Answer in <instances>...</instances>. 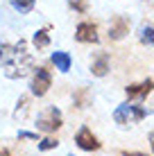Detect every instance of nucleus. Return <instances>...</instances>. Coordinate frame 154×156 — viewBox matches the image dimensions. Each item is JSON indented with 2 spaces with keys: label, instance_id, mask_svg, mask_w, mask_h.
Segmentation results:
<instances>
[{
  "label": "nucleus",
  "instance_id": "19",
  "mask_svg": "<svg viewBox=\"0 0 154 156\" xmlns=\"http://www.w3.org/2000/svg\"><path fill=\"white\" fill-rule=\"evenodd\" d=\"M9 50H12V45H7V43H2V41H0V61H5V59H7Z\"/></svg>",
  "mask_w": 154,
  "mask_h": 156
},
{
  "label": "nucleus",
  "instance_id": "1",
  "mask_svg": "<svg viewBox=\"0 0 154 156\" xmlns=\"http://www.w3.org/2000/svg\"><path fill=\"white\" fill-rule=\"evenodd\" d=\"M32 68H34V57L27 52V43L20 39L18 43L12 45L7 59H5V75L9 79H23L27 77Z\"/></svg>",
  "mask_w": 154,
  "mask_h": 156
},
{
  "label": "nucleus",
  "instance_id": "6",
  "mask_svg": "<svg viewBox=\"0 0 154 156\" xmlns=\"http://www.w3.org/2000/svg\"><path fill=\"white\" fill-rule=\"evenodd\" d=\"M129 27H131V23H129L127 16H113L111 23H109V39L111 41H123L129 34Z\"/></svg>",
  "mask_w": 154,
  "mask_h": 156
},
{
  "label": "nucleus",
  "instance_id": "17",
  "mask_svg": "<svg viewBox=\"0 0 154 156\" xmlns=\"http://www.w3.org/2000/svg\"><path fill=\"white\" fill-rule=\"evenodd\" d=\"M66 2H68V7L75 9L77 14H86L88 12V0H66Z\"/></svg>",
  "mask_w": 154,
  "mask_h": 156
},
{
  "label": "nucleus",
  "instance_id": "13",
  "mask_svg": "<svg viewBox=\"0 0 154 156\" xmlns=\"http://www.w3.org/2000/svg\"><path fill=\"white\" fill-rule=\"evenodd\" d=\"M27 113H30V98L20 95L18 102H16V109H14V120H25Z\"/></svg>",
  "mask_w": 154,
  "mask_h": 156
},
{
  "label": "nucleus",
  "instance_id": "12",
  "mask_svg": "<svg viewBox=\"0 0 154 156\" xmlns=\"http://www.w3.org/2000/svg\"><path fill=\"white\" fill-rule=\"evenodd\" d=\"M32 43H34L36 50H45L50 45V27H43V30H36L34 36H32Z\"/></svg>",
  "mask_w": 154,
  "mask_h": 156
},
{
  "label": "nucleus",
  "instance_id": "23",
  "mask_svg": "<svg viewBox=\"0 0 154 156\" xmlns=\"http://www.w3.org/2000/svg\"><path fill=\"white\" fill-rule=\"evenodd\" d=\"M68 156H75V154H68Z\"/></svg>",
  "mask_w": 154,
  "mask_h": 156
},
{
  "label": "nucleus",
  "instance_id": "20",
  "mask_svg": "<svg viewBox=\"0 0 154 156\" xmlns=\"http://www.w3.org/2000/svg\"><path fill=\"white\" fill-rule=\"evenodd\" d=\"M120 156H145V154H143V152H123Z\"/></svg>",
  "mask_w": 154,
  "mask_h": 156
},
{
  "label": "nucleus",
  "instance_id": "22",
  "mask_svg": "<svg viewBox=\"0 0 154 156\" xmlns=\"http://www.w3.org/2000/svg\"><path fill=\"white\" fill-rule=\"evenodd\" d=\"M0 156H12V154H9V149H0Z\"/></svg>",
  "mask_w": 154,
  "mask_h": 156
},
{
  "label": "nucleus",
  "instance_id": "10",
  "mask_svg": "<svg viewBox=\"0 0 154 156\" xmlns=\"http://www.w3.org/2000/svg\"><path fill=\"white\" fill-rule=\"evenodd\" d=\"M52 63L57 66V70H59V73H68V70H70V66H73V59H70L68 52L57 50V52H52Z\"/></svg>",
  "mask_w": 154,
  "mask_h": 156
},
{
  "label": "nucleus",
  "instance_id": "14",
  "mask_svg": "<svg viewBox=\"0 0 154 156\" xmlns=\"http://www.w3.org/2000/svg\"><path fill=\"white\" fill-rule=\"evenodd\" d=\"M57 147H59V140L52 133H45V138L39 140V152H50V149H57Z\"/></svg>",
  "mask_w": 154,
  "mask_h": 156
},
{
  "label": "nucleus",
  "instance_id": "11",
  "mask_svg": "<svg viewBox=\"0 0 154 156\" xmlns=\"http://www.w3.org/2000/svg\"><path fill=\"white\" fill-rule=\"evenodd\" d=\"M91 100H93V95H91L88 88H77L75 95H73V106L75 109H86L91 104Z\"/></svg>",
  "mask_w": 154,
  "mask_h": 156
},
{
  "label": "nucleus",
  "instance_id": "9",
  "mask_svg": "<svg viewBox=\"0 0 154 156\" xmlns=\"http://www.w3.org/2000/svg\"><path fill=\"white\" fill-rule=\"evenodd\" d=\"M107 73H109V55L107 52H100L91 61V75L93 77H104Z\"/></svg>",
  "mask_w": 154,
  "mask_h": 156
},
{
  "label": "nucleus",
  "instance_id": "2",
  "mask_svg": "<svg viewBox=\"0 0 154 156\" xmlns=\"http://www.w3.org/2000/svg\"><path fill=\"white\" fill-rule=\"evenodd\" d=\"M147 113H150V111H147L145 106L125 102V104L116 106L113 120H116V125H120V127H129V125H134V122H141L143 118H147Z\"/></svg>",
  "mask_w": 154,
  "mask_h": 156
},
{
  "label": "nucleus",
  "instance_id": "3",
  "mask_svg": "<svg viewBox=\"0 0 154 156\" xmlns=\"http://www.w3.org/2000/svg\"><path fill=\"white\" fill-rule=\"evenodd\" d=\"M61 125H63V115L57 106H48L36 118V129L41 133H55L57 129H61Z\"/></svg>",
  "mask_w": 154,
  "mask_h": 156
},
{
  "label": "nucleus",
  "instance_id": "8",
  "mask_svg": "<svg viewBox=\"0 0 154 156\" xmlns=\"http://www.w3.org/2000/svg\"><path fill=\"white\" fill-rule=\"evenodd\" d=\"M152 88H154L152 79H143V82H138V84H129L127 86L125 95H127V100H143V98H147V95L152 93Z\"/></svg>",
  "mask_w": 154,
  "mask_h": 156
},
{
  "label": "nucleus",
  "instance_id": "21",
  "mask_svg": "<svg viewBox=\"0 0 154 156\" xmlns=\"http://www.w3.org/2000/svg\"><path fill=\"white\" fill-rule=\"evenodd\" d=\"M150 145H152V152H154V131H150Z\"/></svg>",
  "mask_w": 154,
  "mask_h": 156
},
{
  "label": "nucleus",
  "instance_id": "5",
  "mask_svg": "<svg viewBox=\"0 0 154 156\" xmlns=\"http://www.w3.org/2000/svg\"><path fill=\"white\" fill-rule=\"evenodd\" d=\"M75 143H77L79 149H84V152H98V149L102 147L100 140H98V136H95V133H93L86 125H84V127L75 133Z\"/></svg>",
  "mask_w": 154,
  "mask_h": 156
},
{
  "label": "nucleus",
  "instance_id": "18",
  "mask_svg": "<svg viewBox=\"0 0 154 156\" xmlns=\"http://www.w3.org/2000/svg\"><path fill=\"white\" fill-rule=\"evenodd\" d=\"M18 140H36L39 143V133H32V131H18Z\"/></svg>",
  "mask_w": 154,
  "mask_h": 156
},
{
  "label": "nucleus",
  "instance_id": "4",
  "mask_svg": "<svg viewBox=\"0 0 154 156\" xmlns=\"http://www.w3.org/2000/svg\"><path fill=\"white\" fill-rule=\"evenodd\" d=\"M52 86V75L48 68H36L34 75H32V82H30V90L34 98H43V95H48V90H50Z\"/></svg>",
  "mask_w": 154,
  "mask_h": 156
},
{
  "label": "nucleus",
  "instance_id": "7",
  "mask_svg": "<svg viewBox=\"0 0 154 156\" xmlns=\"http://www.w3.org/2000/svg\"><path fill=\"white\" fill-rule=\"evenodd\" d=\"M75 41L79 43H98L100 36H98V25L91 23V20H84L75 27Z\"/></svg>",
  "mask_w": 154,
  "mask_h": 156
},
{
  "label": "nucleus",
  "instance_id": "15",
  "mask_svg": "<svg viewBox=\"0 0 154 156\" xmlns=\"http://www.w3.org/2000/svg\"><path fill=\"white\" fill-rule=\"evenodd\" d=\"M138 41L143 43V45H154V27L143 25V27H141V34H138Z\"/></svg>",
  "mask_w": 154,
  "mask_h": 156
},
{
  "label": "nucleus",
  "instance_id": "16",
  "mask_svg": "<svg viewBox=\"0 0 154 156\" xmlns=\"http://www.w3.org/2000/svg\"><path fill=\"white\" fill-rule=\"evenodd\" d=\"M34 2L36 0H12V7L20 14H30L32 9H34Z\"/></svg>",
  "mask_w": 154,
  "mask_h": 156
}]
</instances>
